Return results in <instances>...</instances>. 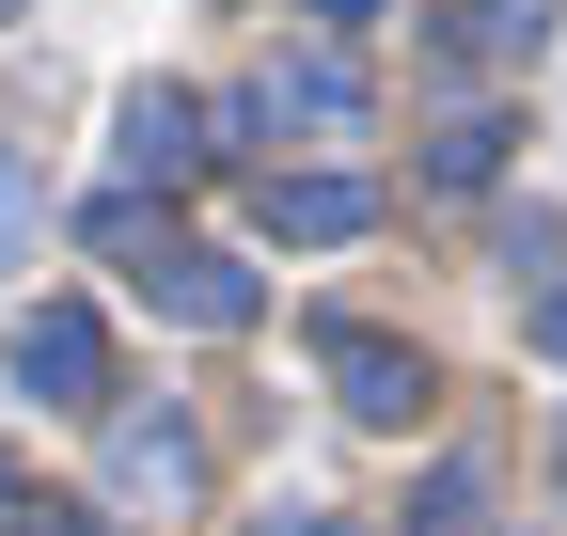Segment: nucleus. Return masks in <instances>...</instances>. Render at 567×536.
Listing matches in <instances>:
<instances>
[{
	"label": "nucleus",
	"mask_w": 567,
	"mask_h": 536,
	"mask_svg": "<svg viewBox=\"0 0 567 536\" xmlns=\"http://www.w3.org/2000/svg\"><path fill=\"white\" fill-rule=\"evenodd\" d=\"M95 252H126V285L158 300V316H189V331H252V300H268L221 237H174V221H142V206H95Z\"/></svg>",
	"instance_id": "1"
},
{
	"label": "nucleus",
	"mask_w": 567,
	"mask_h": 536,
	"mask_svg": "<svg viewBox=\"0 0 567 536\" xmlns=\"http://www.w3.org/2000/svg\"><path fill=\"white\" fill-rule=\"evenodd\" d=\"M0 363H17V394H32V411H63V426L111 411V331H95V300H32L17 331H0Z\"/></svg>",
	"instance_id": "2"
},
{
	"label": "nucleus",
	"mask_w": 567,
	"mask_h": 536,
	"mask_svg": "<svg viewBox=\"0 0 567 536\" xmlns=\"http://www.w3.org/2000/svg\"><path fill=\"white\" fill-rule=\"evenodd\" d=\"M316 379H331V411H363V426H410L425 411V348L379 316H316Z\"/></svg>",
	"instance_id": "3"
},
{
	"label": "nucleus",
	"mask_w": 567,
	"mask_h": 536,
	"mask_svg": "<svg viewBox=\"0 0 567 536\" xmlns=\"http://www.w3.org/2000/svg\"><path fill=\"white\" fill-rule=\"evenodd\" d=\"M363 111H379V95H363V63H347V48H300V63H268V80H252L237 126H316V143H347Z\"/></svg>",
	"instance_id": "4"
},
{
	"label": "nucleus",
	"mask_w": 567,
	"mask_h": 536,
	"mask_svg": "<svg viewBox=\"0 0 567 536\" xmlns=\"http://www.w3.org/2000/svg\"><path fill=\"white\" fill-rule=\"evenodd\" d=\"M363 221H379V189H363V174H268V237L331 252V237H363Z\"/></svg>",
	"instance_id": "5"
},
{
	"label": "nucleus",
	"mask_w": 567,
	"mask_h": 536,
	"mask_svg": "<svg viewBox=\"0 0 567 536\" xmlns=\"http://www.w3.org/2000/svg\"><path fill=\"white\" fill-rule=\"evenodd\" d=\"M205 158H221V143H205V111H189L174 80H142V95H126V174L174 189V174H205Z\"/></svg>",
	"instance_id": "6"
},
{
	"label": "nucleus",
	"mask_w": 567,
	"mask_h": 536,
	"mask_svg": "<svg viewBox=\"0 0 567 536\" xmlns=\"http://www.w3.org/2000/svg\"><path fill=\"white\" fill-rule=\"evenodd\" d=\"M442 48H457V63H488V80H505V63H536V48H551V0H473V17H457Z\"/></svg>",
	"instance_id": "7"
},
{
	"label": "nucleus",
	"mask_w": 567,
	"mask_h": 536,
	"mask_svg": "<svg viewBox=\"0 0 567 536\" xmlns=\"http://www.w3.org/2000/svg\"><path fill=\"white\" fill-rule=\"evenodd\" d=\"M189 426H111V489H142V505H189Z\"/></svg>",
	"instance_id": "8"
},
{
	"label": "nucleus",
	"mask_w": 567,
	"mask_h": 536,
	"mask_svg": "<svg viewBox=\"0 0 567 536\" xmlns=\"http://www.w3.org/2000/svg\"><path fill=\"white\" fill-rule=\"evenodd\" d=\"M425 174H442V189H488V174H505V111H457L442 143H425Z\"/></svg>",
	"instance_id": "9"
},
{
	"label": "nucleus",
	"mask_w": 567,
	"mask_h": 536,
	"mask_svg": "<svg viewBox=\"0 0 567 536\" xmlns=\"http://www.w3.org/2000/svg\"><path fill=\"white\" fill-rule=\"evenodd\" d=\"M410 536H473V457H442V474L410 489Z\"/></svg>",
	"instance_id": "10"
},
{
	"label": "nucleus",
	"mask_w": 567,
	"mask_h": 536,
	"mask_svg": "<svg viewBox=\"0 0 567 536\" xmlns=\"http://www.w3.org/2000/svg\"><path fill=\"white\" fill-rule=\"evenodd\" d=\"M252 536H363V520H331V505H268Z\"/></svg>",
	"instance_id": "11"
},
{
	"label": "nucleus",
	"mask_w": 567,
	"mask_h": 536,
	"mask_svg": "<svg viewBox=\"0 0 567 536\" xmlns=\"http://www.w3.org/2000/svg\"><path fill=\"white\" fill-rule=\"evenodd\" d=\"M17 221H32V174H17V158H0V252H17Z\"/></svg>",
	"instance_id": "12"
},
{
	"label": "nucleus",
	"mask_w": 567,
	"mask_h": 536,
	"mask_svg": "<svg viewBox=\"0 0 567 536\" xmlns=\"http://www.w3.org/2000/svg\"><path fill=\"white\" fill-rule=\"evenodd\" d=\"M536 348H551V363H567V285H536Z\"/></svg>",
	"instance_id": "13"
},
{
	"label": "nucleus",
	"mask_w": 567,
	"mask_h": 536,
	"mask_svg": "<svg viewBox=\"0 0 567 536\" xmlns=\"http://www.w3.org/2000/svg\"><path fill=\"white\" fill-rule=\"evenodd\" d=\"M17 536H80V505H32V520H17Z\"/></svg>",
	"instance_id": "14"
},
{
	"label": "nucleus",
	"mask_w": 567,
	"mask_h": 536,
	"mask_svg": "<svg viewBox=\"0 0 567 536\" xmlns=\"http://www.w3.org/2000/svg\"><path fill=\"white\" fill-rule=\"evenodd\" d=\"M316 17H331V32H363V17H379V0H316Z\"/></svg>",
	"instance_id": "15"
},
{
	"label": "nucleus",
	"mask_w": 567,
	"mask_h": 536,
	"mask_svg": "<svg viewBox=\"0 0 567 536\" xmlns=\"http://www.w3.org/2000/svg\"><path fill=\"white\" fill-rule=\"evenodd\" d=\"M551 474H567V426H551Z\"/></svg>",
	"instance_id": "16"
},
{
	"label": "nucleus",
	"mask_w": 567,
	"mask_h": 536,
	"mask_svg": "<svg viewBox=\"0 0 567 536\" xmlns=\"http://www.w3.org/2000/svg\"><path fill=\"white\" fill-rule=\"evenodd\" d=\"M0 17H17V0H0Z\"/></svg>",
	"instance_id": "17"
}]
</instances>
